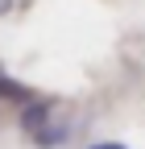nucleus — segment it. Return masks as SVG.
<instances>
[{
	"instance_id": "f257e3e1",
	"label": "nucleus",
	"mask_w": 145,
	"mask_h": 149,
	"mask_svg": "<svg viewBox=\"0 0 145 149\" xmlns=\"http://www.w3.org/2000/svg\"><path fill=\"white\" fill-rule=\"evenodd\" d=\"M0 95H8V100H25V87H17V83H8L4 74H0Z\"/></svg>"
},
{
	"instance_id": "f03ea898",
	"label": "nucleus",
	"mask_w": 145,
	"mask_h": 149,
	"mask_svg": "<svg viewBox=\"0 0 145 149\" xmlns=\"http://www.w3.org/2000/svg\"><path fill=\"white\" fill-rule=\"evenodd\" d=\"M91 149H124V145H116V141H104V145H91Z\"/></svg>"
}]
</instances>
